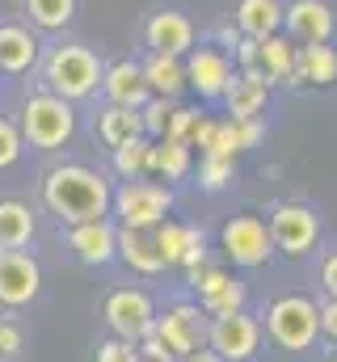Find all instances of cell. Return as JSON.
Here are the masks:
<instances>
[{
	"label": "cell",
	"mask_w": 337,
	"mask_h": 362,
	"mask_svg": "<svg viewBox=\"0 0 337 362\" xmlns=\"http://www.w3.org/2000/svg\"><path fill=\"white\" fill-rule=\"evenodd\" d=\"M42 206L59 219V223H88V219H110V202H114V185L105 181V173L76 165V160H64V165H51L42 173Z\"/></svg>",
	"instance_id": "obj_1"
},
{
	"label": "cell",
	"mask_w": 337,
	"mask_h": 362,
	"mask_svg": "<svg viewBox=\"0 0 337 362\" xmlns=\"http://www.w3.org/2000/svg\"><path fill=\"white\" fill-rule=\"evenodd\" d=\"M38 72H42V89L76 105L84 97L101 93V72H105V64H101L88 47H81V42H59V47H47V51H42Z\"/></svg>",
	"instance_id": "obj_2"
},
{
	"label": "cell",
	"mask_w": 337,
	"mask_h": 362,
	"mask_svg": "<svg viewBox=\"0 0 337 362\" xmlns=\"http://www.w3.org/2000/svg\"><path fill=\"white\" fill-rule=\"evenodd\" d=\"M13 122L21 131V144L38 148V152H59L76 135V110H72V101H64V97H55V93H47V89L25 93Z\"/></svg>",
	"instance_id": "obj_3"
},
{
	"label": "cell",
	"mask_w": 337,
	"mask_h": 362,
	"mask_svg": "<svg viewBox=\"0 0 337 362\" xmlns=\"http://www.w3.org/2000/svg\"><path fill=\"white\" fill-rule=\"evenodd\" d=\"M173 211V189L161 181H122L114 189L110 215H118V228H135V232H152L156 223H165Z\"/></svg>",
	"instance_id": "obj_4"
},
{
	"label": "cell",
	"mask_w": 337,
	"mask_h": 362,
	"mask_svg": "<svg viewBox=\"0 0 337 362\" xmlns=\"http://www.w3.org/2000/svg\"><path fill=\"white\" fill-rule=\"evenodd\" d=\"M265 329L282 350H308L321 337V308L304 295H282L265 312Z\"/></svg>",
	"instance_id": "obj_5"
},
{
	"label": "cell",
	"mask_w": 337,
	"mask_h": 362,
	"mask_svg": "<svg viewBox=\"0 0 337 362\" xmlns=\"http://www.w3.org/2000/svg\"><path fill=\"white\" fill-rule=\"evenodd\" d=\"M101 316H105V329L110 337H122V341H139L152 333L156 325V303L144 286H114L101 303Z\"/></svg>",
	"instance_id": "obj_6"
},
{
	"label": "cell",
	"mask_w": 337,
	"mask_h": 362,
	"mask_svg": "<svg viewBox=\"0 0 337 362\" xmlns=\"http://www.w3.org/2000/svg\"><path fill=\"white\" fill-rule=\"evenodd\" d=\"M42 291V266L30 249H0V308L21 312Z\"/></svg>",
	"instance_id": "obj_7"
},
{
	"label": "cell",
	"mask_w": 337,
	"mask_h": 362,
	"mask_svg": "<svg viewBox=\"0 0 337 362\" xmlns=\"http://www.w3.org/2000/svg\"><path fill=\"white\" fill-rule=\"evenodd\" d=\"M207 325H211V316L198 303H173L165 316H156L152 333L165 341V350L173 358H185V354L207 346Z\"/></svg>",
	"instance_id": "obj_8"
},
{
	"label": "cell",
	"mask_w": 337,
	"mask_h": 362,
	"mask_svg": "<svg viewBox=\"0 0 337 362\" xmlns=\"http://www.w3.org/2000/svg\"><path fill=\"white\" fill-rule=\"evenodd\" d=\"M207 346L211 354L224 362H249L261 346V325L245 312H228V316H211L207 325Z\"/></svg>",
	"instance_id": "obj_9"
},
{
	"label": "cell",
	"mask_w": 337,
	"mask_h": 362,
	"mask_svg": "<svg viewBox=\"0 0 337 362\" xmlns=\"http://www.w3.org/2000/svg\"><path fill=\"white\" fill-rule=\"evenodd\" d=\"M270 240L287 257H308L316 249V240H321V219L299 202H282L274 211V219H270Z\"/></svg>",
	"instance_id": "obj_10"
},
{
	"label": "cell",
	"mask_w": 337,
	"mask_h": 362,
	"mask_svg": "<svg viewBox=\"0 0 337 362\" xmlns=\"http://www.w3.org/2000/svg\"><path fill=\"white\" fill-rule=\"evenodd\" d=\"M190 274V286L198 291V308L207 316H228V312H245V286L236 278H228L224 270L198 262V266H185Z\"/></svg>",
	"instance_id": "obj_11"
},
{
	"label": "cell",
	"mask_w": 337,
	"mask_h": 362,
	"mask_svg": "<svg viewBox=\"0 0 337 362\" xmlns=\"http://www.w3.org/2000/svg\"><path fill=\"white\" fill-rule=\"evenodd\" d=\"M219 240H224L228 262H232V266H245V270H249V266H261V262L270 257V249H274L270 228H265L257 215H232V219L224 223Z\"/></svg>",
	"instance_id": "obj_12"
},
{
	"label": "cell",
	"mask_w": 337,
	"mask_h": 362,
	"mask_svg": "<svg viewBox=\"0 0 337 362\" xmlns=\"http://www.w3.org/2000/svg\"><path fill=\"white\" fill-rule=\"evenodd\" d=\"M42 59V38L25 21H0V76H25Z\"/></svg>",
	"instance_id": "obj_13"
},
{
	"label": "cell",
	"mask_w": 337,
	"mask_h": 362,
	"mask_svg": "<svg viewBox=\"0 0 337 362\" xmlns=\"http://www.w3.org/2000/svg\"><path fill=\"white\" fill-rule=\"evenodd\" d=\"M68 249L81 266H110L118 257V228L110 219H88V223H72L68 228Z\"/></svg>",
	"instance_id": "obj_14"
},
{
	"label": "cell",
	"mask_w": 337,
	"mask_h": 362,
	"mask_svg": "<svg viewBox=\"0 0 337 362\" xmlns=\"http://www.w3.org/2000/svg\"><path fill=\"white\" fill-rule=\"evenodd\" d=\"M144 42H148L152 55H177V59H185L190 47H194V25L177 8H156L148 17V25H144Z\"/></svg>",
	"instance_id": "obj_15"
},
{
	"label": "cell",
	"mask_w": 337,
	"mask_h": 362,
	"mask_svg": "<svg viewBox=\"0 0 337 362\" xmlns=\"http://www.w3.org/2000/svg\"><path fill=\"white\" fill-rule=\"evenodd\" d=\"M185 89H194L198 97H224L228 89V81H232V64L224 59V51H215V47H190V55H185Z\"/></svg>",
	"instance_id": "obj_16"
},
{
	"label": "cell",
	"mask_w": 337,
	"mask_h": 362,
	"mask_svg": "<svg viewBox=\"0 0 337 362\" xmlns=\"http://www.w3.org/2000/svg\"><path fill=\"white\" fill-rule=\"evenodd\" d=\"M152 240H156V253L165 266H198L202 253H207V236L202 228H190V223H156L152 228Z\"/></svg>",
	"instance_id": "obj_17"
},
{
	"label": "cell",
	"mask_w": 337,
	"mask_h": 362,
	"mask_svg": "<svg viewBox=\"0 0 337 362\" xmlns=\"http://www.w3.org/2000/svg\"><path fill=\"white\" fill-rule=\"evenodd\" d=\"M101 93L110 105H127V110H139L152 93H148V81H144V68L135 59H118L101 72Z\"/></svg>",
	"instance_id": "obj_18"
},
{
	"label": "cell",
	"mask_w": 337,
	"mask_h": 362,
	"mask_svg": "<svg viewBox=\"0 0 337 362\" xmlns=\"http://www.w3.org/2000/svg\"><path fill=\"white\" fill-rule=\"evenodd\" d=\"M282 21L304 42H329V34H333V25H337L333 8L321 4V0H295L291 8H282Z\"/></svg>",
	"instance_id": "obj_19"
},
{
	"label": "cell",
	"mask_w": 337,
	"mask_h": 362,
	"mask_svg": "<svg viewBox=\"0 0 337 362\" xmlns=\"http://www.w3.org/2000/svg\"><path fill=\"white\" fill-rule=\"evenodd\" d=\"M38 236V215L25 198H0V249H30Z\"/></svg>",
	"instance_id": "obj_20"
},
{
	"label": "cell",
	"mask_w": 337,
	"mask_h": 362,
	"mask_svg": "<svg viewBox=\"0 0 337 362\" xmlns=\"http://www.w3.org/2000/svg\"><path fill=\"white\" fill-rule=\"evenodd\" d=\"M265 93H270V81H265L257 68H245V72L232 76L228 89H224L228 114H232V118H257L261 105H265Z\"/></svg>",
	"instance_id": "obj_21"
},
{
	"label": "cell",
	"mask_w": 337,
	"mask_h": 362,
	"mask_svg": "<svg viewBox=\"0 0 337 362\" xmlns=\"http://www.w3.org/2000/svg\"><path fill=\"white\" fill-rule=\"evenodd\" d=\"M93 131H97V139L114 152L118 144H127V139H139L144 135V127H139V110H127V105H101L97 110V122H93Z\"/></svg>",
	"instance_id": "obj_22"
},
{
	"label": "cell",
	"mask_w": 337,
	"mask_h": 362,
	"mask_svg": "<svg viewBox=\"0 0 337 362\" xmlns=\"http://www.w3.org/2000/svg\"><path fill=\"white\" fill-rule=\"evenodd\" d=\"M291 81H308V85H333L337 81V51L325 42H308L295 64H291Z\"/></svg>",
	"instance_id": "obj_23"
},
{
	"label": "cell",
	"mask_w": 337,
	"mask_h": 362,
	"mask_svg": "<svg viewBox=\"0 0 337 362\" xmlns=\"http://www.w3.org/2000/svg\"><path fill=\"white\" fill-rule=\"evenodd\" d=\"M118 257H122L135 274H161V270H165V262H161V253H156L152 232L118 228Z\"/></svg>",
	"instance_id": "obj_24"
},
{
	"label": "cell",
	"mask_w": 337,
	"mask_h": 362,
	"mask_svg": "<svg viewBox=\"0 0 337 362\" xmlns=\"http://www.w3.org/2000/svg\"><path fill=\"white\" fill-rule=\"evenodd\" d=\"M144 81H148V93L152 97H177V93L185 89V68H181V59L177 55H148L144 64Z\"/></svg>",
	"instance_id": "obj_25"
},
{
	"label": "cell",
	"mask_w": 337,
	"mask_h": 362,
	"mask_svg": "<svg viewBox=\"0 0 337 362\" xmlns=\"http://www.w3.org/2000/svg\"><path fill=\"white\" fill-rule=\"evenodd\" d=\"M291 64H295V51L287 38L270 34V38H257V59L253 68L265 76V81H291Z\"/></svg>",
	"instance_id": "obj_26"
},
{
	"label": "cell",
	"mask_w": 337,
	"mask_h": 362,
	"mask_svg": "<svg viewBox=\"0 0 337 362\" xmlns=\"http://www.w3.org/2000/svg\"><path fill=\"white\" fill-rule=\"evenodd\" d=\"M21 13L30 17L34 30H68L76 21V0H21Z\"/></svg>",
	"instance_id": "obj_27"
},
{
	"label": "cell",
	"mask_w": 337,
	"mask_h": 362,
	"mask_svg": "<svg viewBox=\"0 0 337 362\" xmlns=\"http://www.w3.org/2000/svg\"><path fill=\"white\" fill-rule=\"evenodd\" d=\"M236 21H241V30L249 38H270L282 25V4L278 0H241Z\"/></svg>",
	"instance_id": "obj_28"
},
{
	"label": "cell",
	"mask_w": 337,
	"mask_h": 362,
	"mask_svg": "<svg viewBox=\"0 0 337 362\" xmlns=\"http://www.w3.org/2000/svg\"><path fill=\"white\" fill-rule=\"evenodd\" d=\"M110 160H114V173H118L122 181L144 177V173L152 169V139H148V135L127 139V144H118V148L110 152Z\"/></svg>",
	"instance_id": "obj_29"
},
{
	"label": "cell",
	"mask_w": 337,
	"mask_h": 362,
	"mask_svg": "<svg viewBox=\"0 0 337 362\" xmlns=\"http://www.w3.org/2000/svg\"><path fill=\"white\" fill-rule=\"evenodd\" d=\"M156 177L165 181H181L190 173V144H177V139H152V169Z\"/></svg>",
	"instance_id": "obj_30"
},
{
	"label": "cell",
	"mask_w": 337,
	"mask_h": 362,
	"mask_svg": "<svg viewBox=\"0 0 337 362\" xmlns=\"http://www.w3.org/2000/svg\"><path fill=\"white\" fill-rule=\"evenodd\" d=\"M168 114H173V101H168V97H148V101L139 105V127H144L148 139H165Z\"/></svg>",
	"instance_id": "obj_31"
},
{
	"label": "cell",
	"mask_w": 337,
	"mask_h": 362,
	"mask_svg": "<svg viewBox=\"0 0 337 362\" xmlns=\"http://www.w3.org/2000/svg\"><path fill=\"white\" fill-rule=\"evenodd\" d=\"M25 350V325L17 320V312L0 316V362H17Z\"/></svg>",
	"instance_id": "obj_32"
},
{
	"label": "cell",
	"mask_w": 337,
	"mask_h": 362,
	"mask_svg": "<svg viewBox=\"0 0 337 362\" xmlns=\"http://www.w3.org/2000/svg\"><path fill=\"white\" fill-rule=\"evenodd\" d=\"M198 122H202V110H190V105H173V114H168V131H165V139L190 144V139H194V131H198Z\"/></svg>",
	"instance_id": "obj_33"
},
{
	"label": "cell",
	"mask_w": 337,
	"mask_h": 362,
	"mask_svg": "<svg viewBox=\"0 0 337 362\" xmlns=\"http://www.w3.org/2000/svg\"><path fill=\"white\" fill-rule=\"evenodd\" d=\"M232 181V160L228 156H202V165H198V185L202 189H224Z\"/></svg>",
	"instance_id": "obj_34"
},
{
	"label": "cell",
	"mask_w": 337,
	"mask_h": 362,
	"mask_svg": "<svg viewBox=\"0 0 337 362\" xmlns=\"http://www.w3.org/2000/svg\"><path fill=\"white\" fill-rule=\"evenodd\" d=\"M21 152H25V144H21L17 122L0 114V169H13V165L21 160Z\"/></svg>",
	"instance_id": "obj_35"
},
{
	"label": "cell",
	"mask_w": 337,
	"mask_h": 362,
	"mask_svg": "<svg viewBox=\"0 0 337 362\" xmlns=\"http://www.w3.org/2000/svg\"><path fill=\"white\" fill-rule=\"evenodd\" d=\"M97 362H139L135 341H122V337H105L97 346Z\"/></svg>",
	"instance_id": "obj_36"
},
{
	"label": "cell",
	"mask_w": 337,
	"mask_h": 362,
	"mask_svg": "<svg viewBox=\"0 0 337 362\" xmlns=\"http://www.w3.org/2000/svg\"><path fill=\"white\" fill-rule=\"evenodd\" d=\"M236 122V135H241V148H253L261 139V122L257 118H232Z\"/></svg>",
	"instance_id": "obj_37"
},
{
	"label": "cell",
	"mask_w": 337,
	"mask_h": 362,
	"mask_svg": "<svg viewBox=\"0 0 337 362\" xmlns=\"http://www.w3.org/2000/svg\"><path fill=\"white\" fill-rule=\"evenodd\" d=\"M321 333H325L329 341H337V299H329V303L321 308Z\"/></svg>",
	"instance_id": "obj_38"
},
{
	"label": "cell",
	"mask_w": 337,
	"mask_h": 362,
	"mask_svg": "<svg viewBox=\"0 0 337 362\" xmlns=\"http://www.w3.org/2000/svg\"><path fill=\"white\" fill-rule=\"evenodd\" d=\"M321 282H325V291L337 299V253L333 257H325V266H321Z\"/></svg>",
	"instance_id": "obj_39"
},
{
	"label": "cell",
	"mask_w": 337,
	"mask_h": 362,
	"mask_svg": "<svg viewBox=\"0 0 337 362\" xmlns=\"http://www.w3.org/2000/svg\"><path fill=\"white\" fill-rule=\"evenodd\" d=\"M177 362H224V358L211 354V350H194V354H185V358H177Z\"/></svg>",
	"instance_id": "obj_40"
},
{
	"label": "cell",
	"mask_w": 337,
	"mask_h": 362,
	"mask_svg": "<svg viewBox=\"0 0 337 362\" xmlns=\"http://www.w3.org/2000/svg\"><path fill=\"white\" fill-rule=\"evenodd\" d=\"M139 362H144V358H139Z\"/></svg>",
	"instance_id": "obj_41"
}]
</instances>
